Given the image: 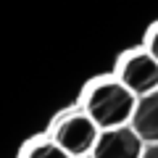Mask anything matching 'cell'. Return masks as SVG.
Instances as JSON below:
<instances>
[{"label": "cell", "instance_id": "obj_1", "mask_svg": "<svg viewBox=\"0 0 158 158\" xmlns=\"http://www.w3.org/2000/svg\"><path fill=\"white\" fill-rule=\"evenodd\" d=\"M135 108H137V98L118 79L98 82L87 92V100H85V113L95 121V127L100 132L132 124Z\"/></svg>", "mask_w": 158, "mask_h": 158}, {"label": "cell", "instance_id": "obj_2", "mask_svg": "<svg viewBox=\"0 0 158 158\" xmlns=\"http://www.w3.org/2000/svg\"><path fill=\"white\" fill-rule=\"evenodd\" d=\"M98 137H100V129L95 127V121H92L85 111L63 116L56 124V129H53V142H56L61 150H66L71 158L92 156Z\"/></svg>", "mask_w": 158, "mask_h": 158}, {"label": "cell", "instance_id": "obj_3", "mask_svg": "<svg viewBox=\"0 0 158 158\" xmlns=\"http://www.w3.org/2000/svg\"><path fill=\"white\" fill-rule=\"evenodd\" d=\"M118 82L140 100L145 95L158 92V61L148 50H137L127 56L118 69Z\"/></svg>", "mask_w": 158, "mask_h": 158}, {"label": "cell", "instance_id": "obj_4", "mask_svg": "<svg viewBox=\"0 0 158 158\" xmlns=\"http://www.w3.org/2000/svg\"><path fill=\"white\" fill-rule=\"evenodd\" d=\"M142 148V137L132 129V124H127L116 129H103L90 158H140Z\"/></svg>", "mask_w": 158, "mask_h": 158}, {"label": "cell", "instance_id": "obj_5", "mask_svg": "<svg viewBox=\"0 0 158 158\" xmlns=\"http://www.w3.org/2000/svg\"><path fill=\"white\" fill-rule=\"evenodd\" d=\"M132 129L142 137V142H158V92L137 100Z\"/></svg>", "mask_w": 158, "mask_h": 158}, {"label": "cell", "instance_id": "obj_6", "mask_svg": "<svg viewBox=\"0 0 158 158\" xmlns=\"http://www.w3.org/2000/svg\"><path fill=\"white\" fill-rule=\"evenodd\" d=\"M24 158H71V156H69L66 150H61V148L50 140V142H34L27 150Z\"/></svg>", "mask_w": 158, "mask_h": 158}, {"label": "cell", "instance_id": "obj_7", "mask_svg": "<svg viewBox=\"0 0 158 158\" xmlns=\"http://www.w3.org/2000/svg\"><path fill=\"white\" fill-rule=\"evenodd\" d=\"M140 158H158V142H145Z\"/></svg>", "mask_w": 158, "mask_h": 158}, {"label": "cell", "instance_id": "obj_8", "mask_svg": "<svg viewBox=\"0 0 158 158\" xmlns=\"http://www.w3.org/2000/svg\"><path fill=\"white\" fill-rule=\"evenodd\" d=\"M148 53H150V56L158 61V29L150 34V42H148Z\"/></svg>", "mask_w": 158, "mask_h": 158}]
</instances>
